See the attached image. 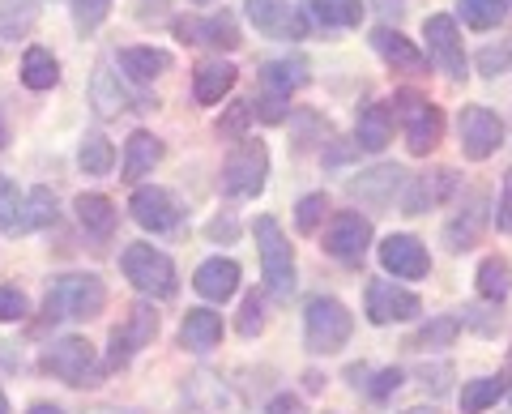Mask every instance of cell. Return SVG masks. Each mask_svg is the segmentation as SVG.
<instances>
[{
    "label": "cell",
    "instance_id": "1",
    "mask_svg": "<svg viewBox=\"0 0 512 414\" xmlns=\"http://www.w3.org/2000/svg\"><path fill=\"white\" fill-rule=\"evenodd\" d=\"M107 304V291L94 274H64L52 282V291L43 299L47 321H90Z\"/></svg>",
    "mask_w": 512,
    "mask_h": 414
},
{
    "label": "cell",
    "instance_id": "2",
    "mask_svg": "<svg viewBox=\"0 0 512 414\" xmlns=\"http://www.w3.org/2000/svg\"><path fill=\"white\" fill-rule=\"evenodd\" d=\"M256 248H261V274H265V291L274 299H291L295 295V252L291 240L282 235L278 218H256Z\"/></svg>",
    "mask_w": 512,
    "mask_h": 414
},
{
    "label": "cell",
    "instance_id": "3",
    "mask_svg": "<svg viewBox=\"0 0 512 414\" xmlns=\"http://www.w3.org/2000/svg\"><path fill=\"white\" fill-rule=\"evenodd\" d=\"M350 329H355V321H350L342 299H333V295L312 299L308 312H303V338H308L312 355H338L350 342Z\"/></svg>",
    "mask_w": 512,
    "mask_h": 414
},
{
    "label": "cell",
    "instance_id": "4",
    "mask_svg": "<svg viewBox=\"0 0 512 414\" xmlns=\"http://www.w3.org/2000/svg\"><path fill=\"white\" fill-rule=\"evenodd\" d=\"M120 265H124V278L133 282L141 295H154V299L175 295V265L167 252H158L154 244H128Z\"/></svg>",
    "mask_w": 512,
    "mask_h": 414
},
{
    "label": "cell",
    "instance_id": "5",
    "mask_svg": "<svg viewBox=\"0 0 512 414\" xmlns=\"http://www.w3.org/2000/svg\"><path fill=\"white\" fill-rule=\"evenodd\" d=\"M265 175H269V150L265 141H239V146L227 154L222 163V193L227 197H256L265 188Z\"/></svg>",
    "mask_w": 512,
    "mask_h": 414
},
{
    "label": "cell",
    "instance_id": "6",
    "mask_svg": "<svg viewBox=\"0 0 512 414\" xmlns=\"http://www.w3.org/2000/svg\"><path fill=\"white\" fill-rule=\"evenodd\" d=\"M397 107H402V124H406V146L410 154H431L444 137V111L419 90H402L397 94Z\"/></svg>",
    "mask_w": 512,
    "mask_h": 414
},
{
    "label": "cell",
    "instance_id": "7",
    "mask_svg": "<svg viewBox=\"0 0 512 414\" xmlns=\"http://www.w3.org/2000/svg\"><path fill=\"white\" fill-rule=\"evenodd\" d=\"M43 368L52 372V376H60L64 385H77V389H90V385H99V376H103V368H99V359H94V346L90 342H82V338H60V342H52L43 350Z\"/></svg>",
    "mask_w": 512,
    "mask_h": 414
},
{
    "label": "cell",
    "instance_id": "8",
    "mask_svg": "<svg viewBox=\"0 0 512 414\" xmlns=\"http://www.w3.org/2000/svg\"><path fill=\"white\" fill-rule=\"evenodd\" d=\"M423 39H427V52H431V60H436V69L444 77H453V82H466V52H461L457 22L436 13V18H427Z\"/></svg>",
    "mask_w": 512,
    "mask_h": 414
},
{
    "label": "cell",
    "instance_id": "9",
    "mask_svg": "<svg viewBox=\"0 0 512 414\" xmlns=\"http://www.w3.org/2000/svg\"><path fill=\"white\" fill-rule=\"evenodd\" d=\"M367 244H372V222H367L363 214H355V210L333 214L329 231H325V252L329 257H338L346 265H359Z\"/></svg>",
    "mask_w": 512,
    "mask_h": 414
},
{
    "label": "cell",
    "instance_id": "10",
    "mask_svg": "<svg viewBox=\"0 0 512 414\" xmlns=\"http://www.w3.org/2000/svg\"><path fill=\"white\" fill-rule=\"evenodd\" d=\"M419 312H423L419 295H410L406 286H393L389 278H372V282H367V321H372V325L410 321V316H419Z\"/></svg>",
    "mask_w": 512,
    "mask_h": 414
},
{
    "label": "cell",
    "instance_id": "11",
    "mask_svg": "<svg viewBox=\"0 0 512 414\" xmlns=\"http://www.w3.org/2000/svg\"><path fill=\"white\" fill-rule=\"evenodd\" d=\"M500 141H504V120L495 116L491 107H466L461 111V150H466V158L483 163V158H491L495 150H500Z\"/></svg>",
    "mask_w": 512,
    "mask_h": 414
},
{
    "label": "cell",
    "instance_id": "12",
    "mask_svg": "<svg viewBox=\"0 0 512 414\" xmlns=\"http://www.w3.org/2000/svg\"><path fill=\"white\" fill-rule=\"evenodd\" d=\"M158 333V312L150 304H137L128 308V321L111 333V355H107V368H124L128 359L137 355L141 346H146L150 338Z\"/></svg>",
    "mask_w": 512,
    "mask_h": 414
},
{
    "label": "cell",
    "instance_id": "13",
    "mask_svg": "<svg viewBox=\"0 0 512 414\" xmlns=\"http://www.w3.org/2000/svg\"><path fill=\"white\" fill-rule=\"evenodd\" d=\"M252 26L269 39H303L308 30V18L291 5V0H244Z\"/></svg>",
    "mask_w": 512,
    "mask_h": 414
},
{
    "label": "cell",
    "instance_id": "14",
    "mask_svg": "<svg viewBox=\"0 0 512 414\" xmlns=\"http://www.w3.org/2000/svg\"><path fill=\"white\" fill-rule=\"evenodd\" d=\"M128 210H133V218H137L146 231H154V235L175 231V227L184 222L180 201H175L167 188H137L133 201H128Z\"/></svg>",
    "mask_w": 512,
    "mask_h": 414
},
{
    "label": "cell",
    "instance_id": "15",
    "mask_svg": "<svg viewBox=\"0 0 512 414\" xmlns=\"http://www.w3.org/2000/svg\"><path fill=\"white\" fill-rule=\"evenodd\" d=\"M380 265L389 269L393 278H427L431 274V257L414 235H389V240L380 244Z\"/></svg>",
    "mask_w": 512,
    "mask_h": 414
},
{
    "label": "cell",
    "instance_id": "16",
    "mask_svg": "<svg viewBox=\"0 0 512 414\" xmlns=\"http://www.w3.org/2000/svg\"><path fill=\"white\" fill-rule=\"evenodd\" d=\"M483 227H487V193H470L466 205H461L444 227L448 252H470L478 244V235H483Z\"/></svg>",
    "mask_w": 512,
    "mask_h": 414
},
{
    "label": "cell",
    "instance_id": "17",
    "mask_svg": "<svg viewBox=\"0 0 512 414\" xmlns=\"http://www.w3.org/2000/svg\"><path fill=\"white\" fill-rule=\"evenodd\" d=\"M175 35L184 43H210V47H239V26L231 13H214V18H184L175 22Z\"/></svg>",
    "mask_w": 512,
    "mask_h": 414
},
{
    "label": "cell",
    "instance_id": "18",
    "mask_svg": "<svg viewBox=\"0 0 512 414\" xmlns=\"http://www.w3.org/2000/svg\"><path fill=\"white\" fill-rule=\"evenodd\" d=\"M453 188H457V175L448 171V167L414 175V180H410V193H406V201H402V214H423V210H431V205H440L448 193H453Z\"/></svg>",
    "mask_w": 512,
    "mask_h": 414
},
{
    "label": "cell",
    "instance_id": "19",
    "mask_svg": "<svg viewBox=\"0 0 512 414\" xmlns=\"http://www.w3.org/2000/svg\"><path fill=\"white\" fill-rule=\"evenodd\" d=\"M372 47L380 52V60L389 69H397V73H419L427 60H423V52L419 47H414L402 30H393V26H376L372 30Z\"/></svg>",
    "mask_w": 512,
    "mask_h": 414
},
{
    "label": "cell",
    "instance_id": "20",
    "mask_svg": "<svg viewBox=\"0 0 512 414\" xmlns=\"http://www.w3.org/2000/svg\"><path fill=\"white\" fill-rule=\"evenodd\" d=\"M308 60L303 56H282V60H269V65L261 69V86L269 99H291L295 90L308 86Z\"/></svg>",
    "mask_w": 512,
    "mask_h": 414
},
{
    "label": "cell",
    "instance_id": "21",
    "mask_svg": "<svg viewBox=\"0 0 512 414\" xmlns=\"http://www.w3.org/2000/svg\"><path fill=\"white\" fill-rule=\"evenodd\" d=\"M192 286H197V295H205V299H214V304H222V299H231V295L239 291V265L227 261V257H210V261L197 269Z\"/></svg>",
    "mask_w": 512,
    "mask_h": 414
},
{
    "label": "cell",
    "instance_id": "22",
    "mask_svg": "<svg viewBox=\"0 0 512 414\" xmlns=\"http://www.w3.org/2000/svg\"><path fill=\"white\" fill-rule=\"evenodd\" d=\"M402 180H406L402 167H372V171H363L359 180H350V197L367 201V205H389L393 193L402 188Z\"/></svg>",
    "mask_w": 512,
    "mask_h": 414
},
{
    "label": "cell",
    "instance_id": "23",
    "mask_svg": "<svg viewBox=\"0 0 512 414\" xmlns=\"http://www.w3.org/2000/svg\"><path fill=\"white\" fill-rule=\"evenodd\" d=\"M355 137H359V146H363L367 154H380L384 146H389V141H393V103H372V107H363V111H359Z\"/></svg>",
    "mask_w": 512,
    "mask_h": 414
},
{
    "label": "cell",
    "instance_id": "24",
    "mask_svg": "<svg viewBox=\"0 0 512 414\" xmlns=\"http://www.w3.org/2000/svg\"><path fill=\"white\" fill-rule=\"evenodd\" d=\"M231 86H235V65H227V60H205L197 77H192V94H197V103H205V107L218 103Z\"/></svg>",
    "mask_w": 512,
    "mask_h": 414
},
{
    "label": "cell",
    "instance_id": "25",
    "mask_svg": "<svg viewBox=\"0 0 512 414\" xmlns=\"http://www.w3.org/2000/svg\"><path fill=\"white\" fill-rule=\"evenodd\" d=\"M158 158H163V141L154 133H133L124 146V180H141V175H150L158 167Z\"/></svg>",
    "mask_w": 512,
    "mask_h": 414
},
{
    "label": "cell",
    "instance_id": "26",
    "mask_svg": "<svg viewBox=\"0 0 512 414\" xmlns=\"http://www.w3.org/2000/svg\"><path fill=\"white\" fill-rule=\"evenodd\" d=\"M73 210H77V222H82L94 240H107V235L116 231V205H111L103 193H82Z\"/></svg>",
    "mask_w": 512,
    "mask_h": 414
},
{
    "label": "cell",
    "instance_id": "27",
    "mask_svg": "<svg viewBox=\"0 0 512 414\" xmlns=\"http://www.w3.org/2000/svg\"><path fill=\"white\" fill-rule=\"evenodd\" d=\"M180 338L188 350H210L222 342V316L210 312V308H192L184 316V329H180Z\"/></svg>",
    "mask_w": 512,
    "mask_h": 414
},
{
    "label": "cell",
    "instance_id": "28",
    "mask_svg": "<svg viewBox=\"0 0 512 414\" xmlns=\"http://www.w3.org/2000/svg\"><path fill=\"white\" fill-rule=\"evenodd\" d=\"M120 69L133 77V82H154V77H163L171 69V56L158 52V47H124Z\"/></svg>",
    "mask_w": 512,
    "mask_h": 414
},
{
    "label": "cell",
    "instance_id": "29",
    "mask_svg": "<svg viewBox=\"0 0 512 414\" xmlns=\"http://www.w3.org/2000/svg\"><path fill=\"white\" fill-rule=\"evenodd\" d=\"M22 82L30 90H52L60 82V65H56V56L47 52V47H26V56H22Z\"/></svg>",
    "mask_w": 512,
    "mask_h": 414
},
{
    "label": "cell",
    "instance_id": "30",
    "mask_svg": "<svg viewBox=\"0 0 512 414\" xmlns=\"http://www.w3.org/2000/svg\"><path fill=\"white\" fill-rule=\"evenodd\" d=\"M90 99H94V111H99V116H120V111L128 107V94H124L120 77L111 73V69H94Z\"/></svg>",
    "mask_w": 512,
    "mask_h": 414
},
{
    "label": "cell",
    "instance_id": "31",
    "mask_svg": "<svg viewBox=\"0 0 512 414\" xmlns=\"http://www.w3.org/2000/svg\"><path fill=\"white\" fill-rule=\"evenodd\" d=\"M508 393V376H478V380H470L466 389H461V410L466 414H483V410H491L500 397Z\"/></svg>",
    "mask_w": 512,
    "mask_h": 414
},
{
    "label": "cell",
    "instance_id": "32",
    "mask_svg": "<svg viewBox=\"0 0 512 414\" xmlns=\"http://www.w3.org/2000/svg\"><path fill=\"white\" fill-rule=\"evenodd\" d=\"M0 231H5V235L30 231V222H26V201H22V193H18V184L5 180V175H0Z\"/></svg>",
    "mask_w": 512,
    "mask_h": 414
},
{
    "label": "cell",
    "instance_id": "33",
    "mask_svg": "<svg viewBox=\"0 0 512 414\" xmlns=\"http://www.w3.org/2000/svg\"><path fill=\"white\" fill-rule=\"evenodd\" d=\"M512 286V265L504 257H487L483 265H478V295L491 299V304H500V299L508 295Z\"/></svg>",
    "mask_w": 512,
    "mask_h": 414
},
{
    "label": "cell",
    "instance_id": "34",
    "mask_svg": "<svg viewBox=\"0 0 512 414\" xmlns=\"http://www.w3.org/2000/svg\"><path fill=\"white\" fill-rule=\"evenodd\" d=\"M508 0H457L461 9V22L474 26V30H495L504 18H508Z\"/></svg>",
    "mask_w": 512,
    "mask_h": 414
},
{
    "label": "cell",
    "instance_id": "35",
    "mask_svg": "<svg viewBox=\"0 0 512 414\" xmlns=\"http://www.w3.org/2000/svg\"><path fill=\"white\" fill-rule=\"evenodd\" d=\"M35 13L30 0H0V39H22L35 26Z\"/></svg>",
    "mask_w": 512,
    "mask_h": 414
},
{
    "label": "cell",
    "instance_id": "36",
    "mask_svg": "<svg viewBox=\"0 0 512 414\" xmlns=\"http://www.w3.org/2000/svg\"><path fill=\"white\" fill-rule=\"evenodd\" d=\"M77 163H82L86 175H107L111 163H116V150H111V141L103 133H86L82 150H77Z\"/></svg>",
    "mask_w": 512,
    "mask_h": 414
},
{
    "label": "cell",
    "instance_id": "37",
    "mask_svg": "<svg viewBox=\"0 0 512 414\" xmlns=\"http://www.w3.org/2000/svg\"><path fill=\"white\" fill-rule=\"evenodd\" d=\"M457 329H461V321L457 316H436V321H427L414 338L406 342L410 350H436V346H453V338H457Z\"/></svg>",
    "mask_w": 512,
    "mask_h": 414
},
{
    "label": "cell",
    "instance_id": "38",
    "mask_svg": "<svg viewBox=\"0 0 512 414\" xmlns=\"http://www.w3.org/2000/svg\"><path fill=\"white\" fill-rule=\"evenodd\" d=\"M312 9L325 26H359L363 18V0H312Z\"/></svg>",
    "mask_w": 512,
    "mask_h": 414
},
{
    "label": "cell",
    "instance_id": "39",
    "mask_svg": "<svg viewBox=\"0 0 512 414\" xmlns=\"http://www.w3.org/2000/svg\"><path fill=\"white\" fill-rule=\"evenodd\" d=\"M26 222H30V227H52V222H56V197H52V188H35V193H30Z\"/></svg>",
    "mask_w": 512,
    "mask_h": 414
},
{
    "label": "cell",
    "instance_id": "40",
    "mask_svg": "<svg viewBox=\"0 0 512 414\" xmlns=\"http://www.w3.org/2000/svg\"><path fill=\"white\" fill-rule=\"evenodd\" d=\"M325 210H329V197L325 193H308L299 201V210H295V222H299V231L303 235H312L316 227H320V218H325Z\"/></svg>",
    "mask_w": 512,
    "mask_h": 414
},
{
    "label": "cell",
    "instance_id": "41",
    "mask_svg": "<svg viewBox=\"0 0 512 414\" xmlns=\"http://www.w3.org/2000/svg\"><path fill=\"white\" fill-rule=\"evenodd\" d=\"M111 13V0H73V22L77 30H94Z\"/></svg>",
    "mask_w": 512,
    "mask_h": 414
},
{
    "label": "cell",
    "instance_id": "42",
    "mask_svg": "<svg viewBox=\"0 0 512 414\" xmlns=\"http://www.w3.org/2000/svg\"><path fill=\"white\" fill-rule=\"evenodd\" d=\"M265 329V304H261V295H248L244 299V308H239V333H244V338H256V333Z\"/></svg>",
    "mask_w": 512,
    "mask_h": 414
},
{
    "label": "cell",
    "instance_id": "43",
    "mask_svg": "<svg viewBox=\"0 0 512 414\" xmlns=\"http://www.w3.org/2000/svg\"><path fill=\"white\" fill-rule=\"evenodd\" d=\"M26 295L18 291V286H0V321H22L26 316Z\"/></svg>",
    "mask_w": 512,
    "mask_h": 414
},
{
    "label": "cell",
    "instance_id": "44",
    "mask_svg": "<svg viewBox=\"0 0 512 414\" xmlns=\"http://www.w3.org/2000/svg\"><path fill=\"white\" fill-rule=\"evenodd\" d=\"M508 60H512V43L500 47V52H495V47H487V52H478V69H483L487 77H495V73L508 69Z\"/></svg>",
    "mask_w": 512,
    "mask_h": 414
},
{
    "label": "cell",
    "instance_id": "45",
    "mask_svg": "<svg viewBox=\"0 0 512 414\" xmlns=\"http://www.w3.org/2000/svg\"><path fill=\"white\" fill-rule=\"evenodd\" d=\"M495 222H500V231L512 235V171L504 175V197H500V210H495Z\"/></svg>",
    "mask_w": 512,
    "mask_h": 414
},
{
    "label": "cell",
    "instance_id": "46",
    "mask_svg": "<svg viewBox=\"0 0 512 414\" xmlns=\"http://www.w3.org/2000/svg\"><path fill=\"white\" fill-rule=\"evenodd\" d=\"M397 385H402V372H397V368H384V372L376 376V385H372V397H389V393H397Z\"/></svg>",
    "mask_w": 512,
    "mask_h": 414
},
{
    "label": "cell",
    "instance_id": "47",
    "mask_svg": "<svg viewBox=\"0 0 512 414\" xmlns=\"http://www.w3.org/2000/svg\"><path fill=\"white\" fill-rule=\"evenodd\" d=\"M265 414H303V402L291 397V393H282V397H274V402L265 406Z\"/></svg>",
    "mask_w": 512,
    "mask_h": 414
},
{
    "label": "cell",
    "instance_id": "48",
    "mask_svg": "<svg viewBox=\"0 0 512 414\" xmlns=\"http://www.w3.org/2000/svg\"><path fill=\"white\" fill-rule=\"evenodd\" d=\"M235 231H239V227H235V218H231V214L210 222V240H235Z\"/></svg>",
    "mask_w": 512,
    "mask_h": 414
},
{
    "label": "cell",
    "instance_id": "49",
    "mask_svg": "<svg viewBox=\"0 0 512 414\" xmlns=\"http://www.w3.org/2000/svg\"><path fill=\"white\" fill-rule=\"evenodd\" d=\"M376 9H384V13H402V0H372Z\"/></svg>",
    "mask_w": 512,
    "mask_h": 414
},
{
    "label": "cell",
    "instance_id": "50",
    "mask_svg": "<svg viewBox=\"0 0 512 414\" xmlns=\"http://www.w3.org/2000/svg\"><path fill=\"white\" fill-rule=\"evenodd\" d=\"M5 141H9V124H5V111H0V150H5Z\"/></svg>",
    "mask_w": 512,
    "mask_h": 414
},
{
    "label": "cell",
    "instance_id": "51",
    "mask_svg": "<svg viewBox=\"0 0 512 414\" xmlns=\"http://www.w3.org/2000/svg\"><path fill=\"white\" fill-rule=\"evenodd\" d=\"M30 414H64V410H60V406H35Z\"/></svg>",
    "mask_w": 512,
    "mask_h": 414
},
{
    "label": "cell",
    "instance_id": "52",
    "mask_svg": "<svg viewBox=\"0 0 512 414\" xmlns=\"http://www.w3.org/2000/svg\"><path fill=\"white\" fill-rule=\"evenodd\" d=\"M0 414H9V402H5V393H0Z\"/></svg>",
    "mask_w": 512,
    "mask_h": 414
},
{
    "label": "cell",
    "instance_id": "53",
    "mask_svg": "<svg viewBox=\"0 0 512 414\" xmlns=\"http://www.w3.org/2000/svg\"><path fill=\"white\" fill-rule=\"evenodd\" d=\"M406 414H440V410H406Z\"/></svg>",
    "mask_w": 512,
    "mask_h": 414
},
{
    "label": "cell",
    "instance_id": "54",
    "mask_svg": "<svg viewBox=\"0 0 512 414\" xmlns=\"http://www.w3.org/2000/svg\"><path fill=\"white\" fill-rule=\"evenodd\" d=\"M116 414H120V410H116ZM124 414H137V410H124Z\"/></svg>",
    "mask_w": 512,
    "mask_h": 414
}]
</instances>
